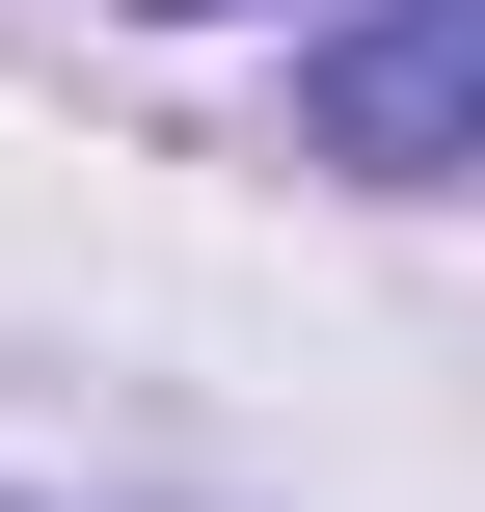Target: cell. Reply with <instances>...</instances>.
I'll return each instance as SVG.
<instances>
[{"label": "cell", "instance_id": "cell-2", "mask_svg": "<svg viewBox=\"0 0 485 512\" xmlns=\"http://www.w3.org/2000/svg\"><path fill=\"white\" fill-rule=\"evenodd\" d=\"M162 27H243V0H162Z\"/></svg>", "mask_w": 485, "mask_h": 512}, {"label": "cell", "instance_id": "cell-1", "mask_svg": "<svg viewBox=\"0 0 485 512\" xmlns=\"http://www.w3.org/2000/svg\"><path fill=\"white\" fill-rule=\"evenodd\" d=\"M297 135H324L351 189H432V162H485V0H378V27L297 81Z\"/></svg>", "mask_w": 485, "mask_h": 512}]
</instances>
